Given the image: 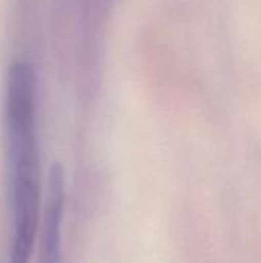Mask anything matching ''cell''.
Segmentation results:
<instances>
[{"label": "cell", "mask_w": 261, "mask_h": 263, "mask_svg": "<svg viewBox=\"0 0 261 263\" xmlns=\"http://www.w3.org/2000/svg\"><path fill=\"white\" fill-rule=\"evenodd\" d=\"M6 131L11 168V260H29L40 210V157L35 137V76L28 62H14L6 82Z\"/></svg>", "instance_id": "obj_1"}, {"label": "cell", "mask_w": 261, "mask_h": 263, "mask_svg": "<svg viewBox=\"0 0 261 263\" xmlns=\"http://www.w3.org/2000/svg\"><path fill=\"white\" fill-rule=\"evenodd\" d=\"M65 174L58 163H54L49 171V188L43 216L40 260L43 263L60 260V231L65 208Z\"/></svg>", "instance_id": "obj_2"}]
</instances>
